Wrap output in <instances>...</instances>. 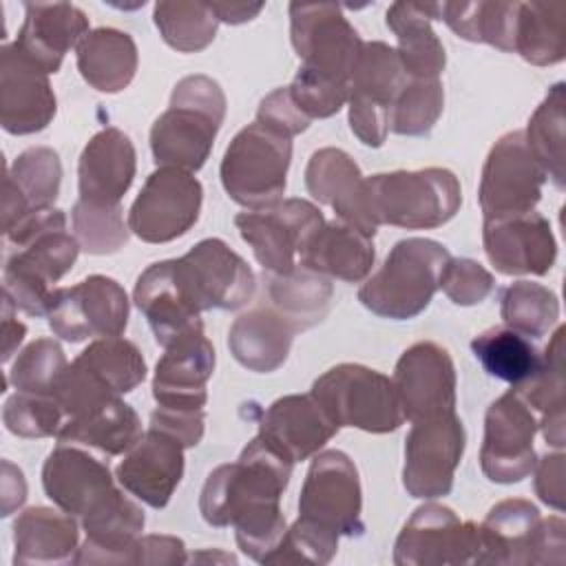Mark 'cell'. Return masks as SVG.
<instances>
[{"label":"cell","instance_id":"52a82bcc","mask_svg":"<svg viewBox=\"0 0 566 566\" xmlns=\"http://www.w3.org/2000/svg\"><path fill=\"white\" fill-rule=\"evenodd\" d=\"M292 139L252 122L228 144L221 159V184L232 201L248 210L279 201L287 186Z\"/></svg>","mask_w":566,"mask_h":566},{"label":"cell","instance_id":"c3c4849f","mask_svg":"<svg viewBox=\"0 0 566 566\" xmlns=\"http://www.w3.org/2000/svg\"><path fill=\"white\" fill-rule=\"evenodd\" d=\"M444 108V88L440 80H409L391 106L389 128L396 135H427Z\"/></svg>","mask_w":566,"mask_h":566},{"label":"cell","instance_id":"4dcf8cb0","mask_svg":"<svg viewBox=\"0 0 566 566\" xmlns=\"http://www.w3.org/2000/svg\"><path fill=\"white\" fill-rule=\"evenodd\" d=\"M62 186V164L53 148L33 146L20 153L4 172L2 232L11 230L22 217L53 208Z\"/></svg>","mask_w":566,"mask_h":566},{"label":"cell","instance_id":"5bb4252c","mask_svg":"<svg viewBox=\"0 0 566 566\" xmlns=\"http://www.w3.org/2000/svg\"><path fill=\"white\" fill-rule=\"evenodd\" d=\"M46 318L51 332L69 343L122 336L128 325V296L115 279L91 274L73 287H57Z\"/></svg>","mask_w":566,"mask_h":566},{"label":"cell","instance_id":"03108f58","mask_svg":"<svg viewBox=\"0 0 566 566\" xmlns=\"http://www.w3.org/2000/svg\"><path fill=\"white\" fill-rule=\"evenodd\" d=\"M263 2H210V9L214 11V15L219 18V22H228V24H243L252 18H256L263 11Z\"/></svg>","mask_w":566,"mask_h":566},{"label":"cell","instance_id":"4fadbf2b","mask_svg":"<svg viewBox=\"0 0 566 566\" xmlns=\"http://www.w3.org/2000/svg\"><path fill=\"white\" fill-rule=\"evenodd\" d=\"M464 444V424L455 411L413 420L405 440V491L420 500L449 495Z\"/></svg>","mask_w":566,"mask_h":566},{"label":"cell","instance_id":"8d00e7d4","mask_svg":"<svg viewBox=\"0 0 566 566\" xmlns=\"http://www.w3.org/2000/svg\"><path fill=\"white\" fill-rule=\"evenodd\" d=\"M539 520L537 506L522 497L491 506L480 524L478 564H528V548Z\"/></svg>","mask_w":566,"mask_h":566},{"label":"cell","instance_id":"44dd1931","mask_svg":"<svg viewBox=\"0 0 566 566\" xmlns=\"http://www.w3.org/2000/svg\"><path fill=\"white\" fill-rule=\"evenodd\" d=\"M57 111L49 73L35 66L18 46L0 49V124L11 135L44 130Z\"/></svg>","mask_w":566,"mask_h":566},{"label":"cell","instance_id":"680465c9","mask_svg":"<svg viewBox=\"0 0 566 566\" xmlns=\"http://www.w3.org/2000/svg\"><path fill=\"white\" fill-rule=\"evenodd\" d=\"M203 409H177L157 405L150 413V427L175 438L184 449L197 447L203 438Z\"/></svg>","mask_w":566,"mask_h":566},{"label":"cell","instance_id":"e575fe53","mask_svg":"<svg viewBox=\"0 0 566 566\" xmlns=\"http://www.w3.org/2000/svg\"><path fill=\"white\" fill-rule=\"evenodd\" d=\"M75 60L84 82L99 93L124 91L139 64L135 40L113 27L88 31L75 46Z\"/></svg>","mask_w":566,"mask_h":566},{"label":"cell","instance_id":"74e56055","mask_svg":"<svg viewBox=\"0 0 566 566\" xmlns=\"http://www.w3.org/2000/svg\"><path fill=\"white\" fill-rule=\"evenodd\" d=\"M142 436L144 431L137 411L122 398H113L80 418L66 420L57 440L88 447L104 455H122L133 449Z\"/></svg>","mask_w":566,"mask_h":566},{"label":"cell","instance_id":"bcb514c9","mask_svg":"<svg viewBox=\"0 0 566 566\" xmlns=\"http://www.w3.org/2000/svg\"><path fill=\"white\" fill-rule=\"evenodd\" d=\"M500 314L506 327L539 338L559 318V301L553 290L533 281H515L500 292Z\"/></svg>","mask_w":566,"mask_h":566},{"label":"cell","instance_id":"7a4b0ae2","mask_svg":"<svg viewBox=\"0 0 566 566\" xmlns=\"http://www.w3.org/2000/svg\"><path fill=\"white\" fill-rule=\"evenodd\" d=\"M226 119V95L208 75L181 77L170 106L150 128V150L157 166L197 172L210 157L214 137Z\"/></svg>","mask_w":566,"mask_h":566},{"label":"cell","instance_id":"484cf974","mask_svg":"<svg viewBox=\"0 0 566 566\" xmlns=\"http://www.w3.org/2000/svg\"><path fill=\"white\" fill-rule=\"evenodd\" d=\"M133 301L164 349L190 334L203 332L201 312L186 298L177 281L175 259L148 265L137 276Z\"/></svg>","mask_w":566,"mask_h":566},{"label":"cell","instance_id":"b9f144b4","mask_svg":"<svg viewBox=\"0 0 566 566\" xmlns=\"http://www.w3.org/2000/svg\"><path fill=\"white\" fill-rule=\"evenodd\" d=\"M471 352L489 376L511 387L526 382L539 369L542 354L528 336L511 327H491L471 340Z\"/></svg>","mask_w":566,"mask_h":566},{"label":"cell","instance_id":"ffe728a7","mask_svg":"<svg viewBox=\"0 0 566 566\" xmlns=\"http://www.w3.org/2000/svg\"><path fill=\"white\" fill-rule=\"evenodd\" d=\"M482 245L489 263L506 276H542L557 259L553 228L548 219L535 210L484 219Z\"/></svg>","mask_w":566,"mask_h":566},{"label":"cell","instance_id":"9c48e42d","mask_svg":"<svg viewBox=\"0 0 566 566\" xmlns=\"http://www.w3.org/2000/svg\"><path fill=\"white\" fill-rule=\"evenodd\" d=\"M323 212L307 199H279L234 217L241 239L268 274H290L310 239L323 228Z\"/></svg>","mask_w":566,"mask_h":566},{"label":"cell","instance_id":"94428289","mask_svg":"<svg viewBox=\"0 0 566 566\" xmlns=\"http://www.w3.org/2000/svg\"><path fill=\"white\" fill-rule=\"evenodd\" d=\"M564 453H546L535 462V493L555 511H564Z\"/></svg>","mask_w":566,"mask_h":566},{"label":"cell","instance_id":"be15d7a7","mask_svg":"<svg viewBox=\"0 0 566 566\" xmlns=\"http://www.w3.org/2000/svg\"><path fill=\"white\" fill-rule=\"evenodd\" d=\"M27 500V482L18 467L2 460V515H11L13 509L22 506Z\"/></svg>","mask_w":566,"mask_h":566},{"label":"cell","instance_id":"6da1fadb","mask_svg":"<svg viewBox=\"0 0 566 566\" xmlns=\"http://www.w3.org/2000/svg\"><path fill=\"white\" fill-rule=\"evenodd\" d=\"M9 252L2 268V294L29 316H46L55 283L80 254L75 234L66 232V217L44 208L22 217L4 232Z\"/></svg>","mask_w":566,"mask_h":566},{"label":"cell","instance_id":"f35d334b","mask_svg":"<svg viewBox=\"0 0 566 566\" xmlns=\"http://www.w3.org/2000/svg\"><path fill=\"white\" fill-rule=\"evenodd\" d=\"M268 305L285 316L296 332L310 329L321 323L334 296V285L327 276L296 265L290 274H263Z\"/></svg>","mask_w":566,"mask_h":566},{"label":"cell","instance_id":"d4e9b609","mask_svg":"<svg viewBox=\"0 0 566 566\" xmlns=\"http://www.w3.org/2000/svg\"><path fill=\"white\" fill-rule=\"evenodd\" d=\"M137 170L130 137L115 128H102L84 146L77 161L80 199L93 206H122Z\"/></svg>","mask_w":566,"mask_h":566},{"label":"cell","instance_id":"d6a6232c","mask_svg":"<svg viewBox=\"0 0 566 566\" xmlns=\"http://www.w3.org/2000/svg\"><path fill=\"white\" fill-rule=\"evenodd\" d=\"M296 327L270 305H256L234 318L228 332L230 354L256 374L276 371L290 354Z\"/></svg>","mask_w":566,"mask_h":566},{"label":"cell","instance_id":"f6af8a7d","mask_svg":"<svg viewBox=\"0 0 566 566\" xmlns=\"http://www.w3.org/2000/svg\"><path fill=\"white\" fill-rule=\"evenodd\" d=\"M75 360L119 396L133 391L146 378V360L139 347L124 336L95 338Z\"/></svg>","mask_w":566,"mask_h":566},{"label":"cell","instance_id":"e0dca14e","mask_svg":"<svg viewBox=\"0 0 566 566\" xmlns=\"http://www.w3.org/2000/svg\"><path fill=\"white\" fill-rule=\"evenodd\" d=\"M478 555L480 526L436 502L418 506L394 544L398 566L478 564Z\"/></svg>","mask_w":566,"mask_h":566},{"label":"cell","instance_id":"7c38bea8","mask_svg":"<svg viewBox=\"0 0 566 566\" xmlns=\"http://www.w3.org/2000/svg\"><path fill=\"white\" fill-rule=\"evenodd\" d=\"M175 274L197 312L239 310L252 301V268L221 239H203L175 259Z\"/></svg>","mask_w":566,"mask_h":566},{"label":"cell","instance_id":"9f6ffc18","mask_svg":"<svg viewBox=\"0 0 566 566\" xmlns=\"http://www.w3.org/2000/svg\"><path fill=\"white\" fill-rule=\"evenodd\" d=\"M493 274L473 259H449L440 287L455 305H478L493 292Z\"/></svg>","mask_w":566,"mask_h":566},{"label":"cell","instance_id":"5b68a950","mask_svg":"<svg viewBox=\"0 0 566 566\" xmlns=\"http://www.w3.org/2000/svg\"><path fill=\"white\" fill-rule=\"evenodd\" d=\"M367 206L376 226L407 230L440 228L462 203L458 177L449 168L394 170L365 177Z\"/></svg>","mask_w":566,"mask_h":566},{"label":"cell","instance_id":"f1b7e54d","mask_svg":"<svg viewBox=\"0 0 566 566\" xmlns=\"http://www.w3.org/2000/svg\"><path fill=\"white\" fill-rule=\"evenodd\" d=\"M88 33L86 13L71 2H24V22L13 44L44 73H57L71 46Z\"/></svg>","mask_w":566,"mask_h":566},{"label":"cell","instance_id":"d590c367","mask_svg":"<svg viewBox=\"0 0 566 566\" xmlns=\"http://www.w3.org/2000/svg\"><path fill=\"white\" fill-rule=\"evenodd\" d=\"M77 522L66 511L31 506L13 522V564H55L77 551Z\"/></svg>","mask_w":566,"mask_h":566},{"label":"cell","instance_id":"4316f807","mask_svg":"<svg viewBox=\"0 0 566 566\" xmlns=\"http://www.w3.org/2000/svg\"><path fill=\"white\" fill-rule=\"evenodd\" d=\"M214 371V347L199 334H190L166 347L155 365L153 398L161 407L203 409L208 380Z\"/></svg>","mask_w":566,"mask_h":566},{"label":"cell","instance_id":"11a10c76","mask_svg":"<svg viewBox=\"0 0 566 566\" xmlns=\"http://www.w3.org/2000/svg\"><path fill=\"white\" fill-rule=\"evenodd\" d=\"M338 551V537L296 520L265 564H327Z\"/></svg>","mask_w":566,"mask_h":566},{"label":"cell","instance_id":"7402d4cb","mask_svg":"<svg viewBox=\"0 0 566 566\" xmlns=\"http://www.w3.org/2000/svg\"><path fill=\"white\" fill-rule=\"evenodd\" d=\"M42 486L57 509L80 520L117 491L108 464L80 444L69 442H60L44 460Z\"/></svg>","mask_w":566,"mask_h":566},{"label":"cell","instance_id":"603a6c76","mask_svg":"<svg viewBox=\"0 0 566 566\" xmlns=\"http://www.w3.org/2000/svg\"><path fill=\"white\" fill-rule=\"evenodd\" d=\"M184 478V447L168 433L148 431L124 453L115 480L124 491L153 509H164Z\"/></svg>","mask_w":566,"mask_h":566},{"label":"cell","instance_id":"d6986e66","mask_svg":"<svg viewBox=\"0 0 566 566\" xmlns=\"http://www.w3.org/2000/svg\"><path fill=\"white\" fill-rule=\"evenodd\" d=\"M391 380L409 422L455 411V365L451 354L433 340L407 347Z\"/></svg>","mask_w":566,"mask_h":566},{"label":"cell","instance_id":"ee69618b","mask_svg":"<svg viewBox=\"0 0 566 566\" xmlns=\"http://www.w3.org/2000/svg\"><path fill=\"white\" fill-rule=\"evenodd\" d=\"M153 20L161 40L179 53L203 51L214 40L219 27L210 2L161 0L153 9Z\"/></svg>","mask_w":566,"mask_h":566},{"label":"cell","instance_id":"277c9868","mask_svg":"<svg viewBox=\"0 0 566 566\" xmlns=\"http://www.w3.org/2000/svg\"><path fill=\"white\" fill-rule=\"evenodd\" d=\"M449 259V250L433 239H402L389 250L378 272L360 285L358 301L382 318H413L429 307L440 290Z\"/></svg>","mask_w":566,"mask_h":566},{"label":"cell","instance_id":"db71d44e","mask_svg":"<svg viewBox=\"0 0 566 566\" xmlns=\"http://www.w3.org/2000/svg\"><path fill=\"white\" fill-rule=\"evenodd\" d=\"M287 88H290V95H292L296 108L307 119L332 117L349 99V84L316 75L301 66Z\"/></svg>","mask_w":566,"mask_h":566},{"label":"cell","instance_id":"7dc6e473","mask_svg":"<svg viewBox=\"0 0 566 566\" xmlns=\"http://www.w3.org/2000/svg\"><path fill=\"white\" fill-rule=\"evenodd\" d=\"M515 389L537 413V420L564 416V327H557V332L553 334L548 347L542 354V363L535 376H531L522 385H515Z\"/></svg>","mask_w":566,"mask_h":566},{"label":"cell","instance_id":"f907efd6","mask_svg":"<svg viewBox=\"0 0 566 566\" xmlns=\"http://www.w3.org/2000/svg\"><path fill=\"white\" fill-rule=\"evenodd\" d=\"M69 360L53 338H35L13 360L7 382L18 391L53 394Z\"/></svg>","mask_w":566,"mask_h":566},{"label":"cell","instance_id":"60d3db41","mask_svg":"<svg viewBox=\"0 0 566 566\" xmlns=\"http://www.w3.org/2000/svg\"><path fill=\"white\" fill-rule=\"evenodd\" d=\"M520 2H440V20L462 40L513 53Z\"/></svg>","mask_w":566,"mask_h":566},{"label":"cell","instance_id":"816d5d0a","mask_svg":"<svg viewBox=\"0 0 566 566\" xmlns=\"http://www.w3.org/2000/svg\"><path fill=\"white\" fill-rule=\"evenodd\" d=\"M2 422L18 438H57L66 416L53 394L15 391L4 402Z\"/></svg>","mask_w":566,"mask_h":566},{"label":"cell","instance_id":"e7e4bbea","mask_svg":"<svg viewBox=\"0 0 566 566\" xmlns=\"http://www.w3.org/2000/svg\"><path fill=\"white\" fill-rule=\"evenodd\" d=\"M15 305L2 294V360L9 363L18 345L24 340L27 327L15 318Z\"/></svg>","mask_w":566,"mask_h":566},{"label":"cell","instance_id":"ba28073f","mask_svg":"<svg viewBox=\"0 0 566 566\" xmlns=\"http://www.w3.org/2000/svg\"><path fill=\"white\" fill-rule=\"evenodd\" d=\"M360 513L363 491L354 460L338 449L312 455L298 497V520L336 537H354L365 531Z\"/></svg>","mask_w":566,"mask_h":566},{"label":"cell","instance_id":"f546056e","mask_svg":"<svg viewBox=\"0 0 566 566\" xmlns=\"http://www.w3.org/2000/svg\"><path fill=\"white\" fill-rule=\"evenodd\" d=\"M144 524L142 506L117 489L99 509L82 517L86 539L77 548L73 564H135Z\"/></svg>","mask_w":566,"mask_h":566},{"label":"cell","instance_id":"ab89813d","mask_svg":"<svg viewBox=\"0 0 566 566\" xmlns=\"http://www.w3.org/2000/svg\"><path fill=\"white\" fill-rule=\"evenodd\" d=\"M513 53L533 66H551L566 55V7L559 2H520Z\"/></svg>","mask_w":566,"mask_h":566},{"label":"cell","instance_id":"9a60e30c","mask_svg":"<svg viewBox=\"0 0 566 566\" xmlns=\"http://www.w3.org/2000/svg\"><path fill=\"white\" fill-rule=\"evenodd\" d=\"M203 188L192 172L159 166L128 210V230L146 243L184 237L199 219Z\"/></svg>","mask_w":566,"mask_h":566},{"label":"cell","instance_id":"ac0fdd59","mask_svg":"<svg viewBox=\"0 0 566 566\" xmlns=\"http://www.w3.org/2000/svg\"><path fill=\"white\" fill-rule=\"evenodd\" d=\"M546 172L526 146L522 130L502 135L486 155L478 201L484 219L531 212L539 199Z\"/></svg>","mask_w":566,"mask_h":566},{"label":"cell","instance_id":"91938a15","mask_svg":"<svg viewBox=\"0 0 566 566\" xmlns=\"http://www.w3.org/2000/svg\"><path fill=\"white\" fill-rule=\"evenodd\" d=\"M564 531H566V524L557 515L539 520L531 539L528 564H564L566 559Z\"/></svg>","mask_w":566,"mask_h":566},{"label":"cell","instance_id":"8992f818","mask_svg":"<svg viewBox=\"0 0 566 566\" xmlns=\"http://www.w3.org/2000/svg\"><path fill=\"white\" fill-rule=\"evenodd\" d=\"M310 394L340 427L389 433L405 422L394 380L358 363H340L321 374Z\"/></svg>","mask_w":566,"mask_h":566},{"label":"cell","instance_id":"83f0119b","mask_svg":"<svg viewBox=\"0 0 566 566\" xmlns=\"http://www.w3.org/2000/svg\"><path fill=\"white\" fill-rule=\"evenodd\" d=\"M338 431L312 394H290L274 400L261 416L259 436L272 442L294 464L316 455Z\"/></svg>","mask_w":566,"mask_h":566},{"label":"cell","instance_id":"6125c7cd","mask_svg":"<svg viewBox=\"0 0 566 566\" xmlns=\"http://www.w3.org/2000/svg\"><path fill=\"white\" fill-rule=\"evenodd\" d=\"M186 546L172 535H139L135 548V564H186Z\"/></svg>","mask_w":566,"mask_h":566},{"label":"cell","instance_id":"cb8c5ba5","mask_svg":"<svg viewBox=\"0 0 566 566\" xmlns=\"http://www.w3.org/2000/svg\"><path fill=\"white\" fill-rule=\"evenodd\" d=\"M305 188L318 203L329 206L340 221L369 237L376 234L378 226L367 206L365 177L345 150L332 146L316 150L305 166Z\"/></svg>","mask_w":566,"mask_h":566},{"label":"cell","instance_id":"8fae6325","mask_svg":"<svg viewBox=\"0 0 566 566\" xmlns=\"http://www.w3.org/2000/svg\"><path fill=\"white\" fill-rule=\"evenodd\" d=\"M290 38L301 69L349 84L363 40L334 2H292Z\"/></svg>","mask_w":566,"mask_h":566},{"label":"cell","instance_id":"6f0895ef","mask_svg":"<svg viewBox=\"0 0 566 566\" xmlns=\"http://www.w3.org/2000/svg\"><path fill=\"white\" fill-rule=\"evenodd\" d=\"M256 122L292 139V137L301 135L303 130H307L312 119H307L296 108V104L290 95V88L281 86L261 99V104L256 108Z\"/></svg>","mask_w":566,"mask_h":566},{"label":"cell","instance_id":"30bf717a","mask_svg":"<svg viewBox=\"0 0 566 566\" xmlns=\"http://www.w3.org/2000/svg\"><path fill=\"white\" fill-rule=\"evenodd\" d=\"M409 77L396 46L363 42L349 80V128L360 144L380 148L389 133V115Z\"/></svg>","mask_w":566,"mask_h":566},{"label":"cell","instance_id":"681fc988","mask_svg":"<svg viewBox=\"0 0 566 566\" xmlns=\"http://www.w3.org/2000/svg\"><path fill=\"white\" fill-rule=\"evenodd\" d=\"M71 221L80 248L88 254H113L128 241L130 230L122 206H93L77 199Z\"/></svg>","mask_w":566,"mask_h":566},{"label":"cell","instance_id":"3957f363","mask_svg":"<svg viewBox=\"0 0 566 566\" xmlns=\"http://www.w3.org/2000/svg\"><path fill=\"white\" fill-rule=\"evenodd\" d=\"M292 467L294 462L285 453L256 433L237 462L210 471L199 497L201 517L210 526L223 528L232 526L248 509L279 504L287 489Z\"/></svg>","mask_w":566,"mask_h":566},{"label":"cell","instance_id":"f5cc1de1","mask_svg":"<svg viewBox=\"0 0 566 566\" xmlns=\"http://www.w3.org/2000/svg\"><path fill=\"white\" fill-rule=\"evenodd\" d=\"M232 526L241 553L261 564L270 559L287 531L281 504H261L248 509L232 522Z\"/></svg>","mask_w":566,"mask_h":566},{"label":"cell","instance_id":"1f68e13d","mask_svg":"<svg viewBox=\"0 0 566 566\" xmlns=\"http://www.w3.org/2000/svg\"><path fill=\"white\" fill-rule=\"evenodd\" d=\"M431 20H440V2H394L387 9V27L398 40L396 53L409 80H440L444 71V44Z\"/></svg>","mask_w":566,"mask_h":566},{"label":"cell","instance_id":"2e32d148","mask_svg":"<svg viewBox=\"0 0 566 566\" xmlns=\"http://www.w3.org/2000/svg\"><path fill=\"white\" fill-rule=\"evenodd\" d=\"M537 429V413L515 387L493 400L484 416L482 473L497 484H513L528 478L537 462L533 449Z\"/></svg>","mask_w":566,"mask_h":566},{"label":"cell","instance_id":"836d02e7","mask_svg":"<svg viewBox=\"0 0 566 566\" xmlns=\"http://www.w3.org/2000/svg\"><path fill=\"white\" fill-rule=\"evenodd\" d=\"M374 259V237L334 219L323 223V228L310 239L298 256V265L327 279L358 283L371 272Z\"/></svg>","mask_w":566,"mask_h":566},{"label":"cell","instance_id":"7bdbcfd3","mask_svg":"<svg viewBox=\"0 0 566 566\" xmlns=\"http://www.w3.org/2000/svg\"><path fill=\"white\" fill-rule=\"evenodd\" d=\"M564 82H557L546 93L544 102L535 108L524 133L526 146L559 190L564 188V126H566V97Z\"/></svg>","mask_w":566,"mask_h":566}]
</instances>
